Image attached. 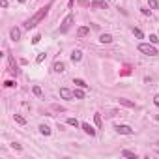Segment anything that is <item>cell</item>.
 Returning a JSON list of instances; mask_svg holds the SVG:
<instances>
[{"mask_svg": "<svg viewBox=\"0 0 159 159\" xmlns=\"http://www.w3.org/2000/svg\"><path fill=\"white\" fill-rule=\"evenodd\" d=\"M51 6H53V4H49V6L41 8L39 11H36V13L32 15V17L28 19V21H24V28H26V30H30V28H34L36 24H38L39 21H41V19H45V17H47V13H49V8H51Z\"/></svg>", "mask_w": 159, "mask_h": 159, "instance_id": "6da1fadb", "label": "cell"}, {"mask_svg": "<svg viewBox=\"0 0 159 159\" xmlns=\"http://www.w3.org/2000/svg\"><path fill=\"white\" fill-rule=\"evenodd\" d=\"M138 51H140L142 54H146V56H157V49L153 47V43H140L138 45Z\"/></svg>", "mask_w": 159, "mask_h": 159, "instance_id": "7a4b0ae2", "label": "cell"}, {"mask_svg": "<svg viewBox=\"0 0 159 159\" xmlns=\"http://www.w3.org/2000/svg\"><path fill=\"white\" fill-rule=\"evenodd\" d=\"M73 21H75V15H73V13H69L68 17H66L64 21H62V26H60V32H62V34H66V32L69 30V26L73 24Z\"/></svg>", "mask_w": 159, "mask_h": 159, "instance_id": "3957f363", "label": "cell"}, {"mask_svg": "<svg viewBox=\"0 0 159 159\" xmlns=\"http://www.w3.org/2000/svg\"><path fill=\"white\" fill-rule=\"evenodd\" d=\"M114 129H116V133H120V135H133V133H135V129H133V127L125 125V124H122V125H116Z\"/></svg>", "mask_w": 159, "mask_h": 159, "instance_id": "277c9868", "label": "cell"}, {"mask_svg": "<svg viewBox=\"0 0 159 159\" xmlns=\"http://www.w3.org/2000/svg\"><path fill=\"white\" fill-rule=\"evenodd\" d=\"M69 58H71V62H73V64H77V62H81V58H83V53H81L79 49H75V51H71Z\"/></svg>", "mask_w": 159, "mask_h": 159, "instance_id": "5b68a950", "label": "cell"}, {"mask_svg": "<svg viewBox=\"0 0 159 159\" xmlns=\"http://www.w3.org/2000/svg\"><path fill=\"white\" fill-rule=\"evenodd\" d=\"M9 38H11L13 41H19V39H21V30H19L17 26H13L11 30H9Z\"/></svg>", "mask_w": 159, "mask_h": 159, "instance_id": "8992f818", "label": "cell"}, {"mask_svg": "<svg viewBox=\"0 0 159 159\" xmlns=\"http://www.w3.org/2000/svg\"><path fill=\"white\" fill-rule=\"evenodd\" d=\"M90 8H92V9H96V8L107 9V8H109V4H107V2H103V0H94V2L90 4Z\"/></svg>", "mask_w": 159, "mask_h": 159, "instance_id": "52a82bcc", "label": "cell"}, {"mask_svg": "<svg viewBox=\"0 0 159 159\" xmlns=\"http://www.w3.org/2000/svg\"><path fill=\"white\" fill-rule=\"evenodd\" d=\"M60 97H62V99H73V92L71 90H68V88H60Z\"/></svg>", "mask_w": 159, "mask_h": 159, "instance_id": "ba28073f", "label": "cell"}, {"mask_svg": "<svg viewBox=\"0 0 159 159\" xmlns=\"http://www.w3.org/2000/svg\"><path fill=\"white\" fill-rule=\"evenodd\" d=\"M81 127L84 129L86 135H90V137H94V135H96V129H94V127H92L90 124H86V122H84V124H81Z\"/></svg>", "mask_w": 159, "mask_h": 159, "instance_id": "9c48e42d", "label": "cell"}, {"mask_svg": "<svg viewBox=\"0 0 159 159\" xmlns=\"http://www.w3.org/2000/svg\"><path fill=\"white\" fill-rule=\"evenodd\" d=\"M90 34V26H79L77 28V36L79 38H84V36H88Z\"/></svg>", "mask_w": 159, "mask_h": 159, "instance_id": "30bf717a", "label": "cell"}, {"mask_svg": "<svg viewBox=\"0 0 159 159\" xmlns=\"http://www.w3.org/2000/svg\"><path fill=\"white\" fill-rule=\"evenodd\" d=\"M53 71H54V73H64V71H66V64L64 62H56L53 66Z\"/></svg>", "mask_w": 159, "mask_h": 159, "instance_id": "8fae6325", "label": "cell"}, {"mask_svg": "<svg viewBox=\"0 0 159 159\" xmlns=\"http://www.w3.org/2000/svg\"><path fill=\"white\" fill-rule=\"evenodd\" d=\"M112 39H114V38H112L111 34H101V36H99V41H101V43H107V45L112 43Z\"/></svg>", "mask_w": 159, "mask_h": 159, "instance_id": "7c38bea8", "label": "cell"}, {"mask_svg": "<svg viewBox=\"0 0 159 159\" xmlns=\"http://www.w3.org/2000/svg\"><path fill=\"white\" fill-rule=\"evenodd\" d=\"M94 122H96L97 129H101V127H103V120H101V114H99V112H96V114H94Z\"/></svg>", "mask_w": 159, "mask_h": 159, "instance_id": "4fadbf2b", "label": "cell"}, {"mask_svg": "<svg viewBox=\"0 0 159 159\" xmlns=\"http://www.w3.org/2000/svg\"><path fill=\"white\" fill-rule=\"evenodd\" d=\"M83 90H84V88H79V86L73 90V96L77 97V99H84V92H83Z\"/></svg>", "mask_w": 159, "mask_h": 159, "instance_id": "5bb4252c", "label": "cell"}, {"mask_svg": "<svg viewBox=\"0 0 159 159\" xmlns=\"http://www.w3.org/2000/svg\"><path fill=\"white\" fill-rule=\"evenodd\" d=\"M120 105H124V107H129V109H135V103L129 99H125V97H120Z\"/></svg>", "mask_w": 159, "mask_h": 159, "instance_id": "9a60e30c", "label": "cell"}, {"mask_svg": "<svg viewBox=\"0 0 159 159\" xmlns=\"http://www.w3.org/2000/svg\"><path fill=\"white\" fill-rule=\"evenodd\" d=\"M39 133H41V135H45V137H49V135H51V127L45 125V124H41V125H39Z\"/></svg>", "mask_w": 159, "mask_h": 159, "instance_id": "2e32d148", "label": "cell"}, {"mask_svg": "<svg viewBox=\"0 0 159 159\" xmlns=\"http://www.w3.org/2000/svg\"><path fill=\"white\" fill-rule=\"evenodd\" d=\"M73 84L79 86V88H88V84H86L83 79H73Z\"/></svg>", "mask_w": 159, "mask_h": 159, "instance_id": "e0dca14e", "label": "cell"}, {"mask_svg": "<svg viewBox=\"0 0 159 159\" xmlns=\"http://www.w3.org/2000/svg\"><path fill=\"white\" fill-rule=\"evenodd\" d=\"M122 155H124V157H131V159H137V153H135V152H129V150H122Z\"/></svg>", "mask_w": 159, "mask_h": 159, "instance_id": "ac0fdd59", "label": "cell"}, {"mask_svg": "<svg viewBox=\"0 0 159 159\" xmlns=\"http://www.w3.org/2000/svg\"><path fill=\"white\" fill-rule=\"evenodd\" d=\"M13 118H15V122H17L19 125H24V124H26V118H23L21 114H15Z\"/></svg>", "mask_w": 159, "mask_h": 159, "instance_id": "d6986e66", "label": "cell"}, {"mask_svg": "<svg viewBox=\"0 0 159 159\" xmlns=\"http://www.w3.org/2000/svg\"><path fill=\"white\" fill-rule=\"evenodd\" d=\"M133 34H135V38H138V39L144 38V34H142V30H140V28H133Z\"/></svg>", "mask_w": 159, "mask_h": 159, "instance_id": "ffe728a7", "label": "cell"}, {"mask_svg": "<svg viewBox=\"0 0 159 159\" xmlns=\"http://www.w3.org/2000/svg\"><path fill=\"white\" fill-rule=\"evenodd\" d=\"M68 125H75V127H79L81 124H79V120H77V118H68Z\"/></svg>", "mask_w": 159, "mask_h": 159, "instance_id": "44dd1931", "label": "cell"}, {"mask_svg": "<svg viewBox=\"0 0 159 159\" xmlns=\"http://www.w3.org/2000/svg\"><path fill=\"white\" fill-rule=\"evenodd\" d=\"M45 58H47V53H39V54H38V58H36V62H38V64H41Z\"/></svg>", "mask_w": 159, "mask_h": 159, "instance_id": "7402d4cb", "label": "cell"}, {"mask_svg": "<svg viewBox=\"0 0 159 159\" xmlns=\"http://www.w3.org/2000/svg\"><path fill=\"white\" fill-rule=\"evenodd\" d=\"M148 6H150L152 9H157L159 8V2H157V0H148Z\"/></svg>", "mask_w": 159, "mask_h": 159, "instance_id": "603a6c76", "label": "cell"}, {"mask_svg": "<svg viewBox=\"0 0 159 159\" xmlns=\"http://www.w3.org/2000/svg\"><path fill=\"white\" fill-rule=\"evenodd\" d=\"M150 43H153V45H155V43H159V38H157L155 34H150Z\"/></svg>", "mask_w": 159, "mask_h": 159, "instance_id": "cb8c5ba5", "label": "cell"}, {"mask_svg": "<svg viewBox=\"0 0 159 159\" xmlns=\"http://www.w3.org/2000/svg\"><path fill=\"white\" fill-rule=\"evenodd\" d=\"M32 92H34V96H41V88H39V86H34V88H32Z\"/></svg>", "mask_w": 159, "mask_h": 159, "instance_id": "d4e9b609", "label": "cell"}, {"mask_svg": "<svg viewBox=\"0 0 159 159\" xmlns=\"http://www.w3.org/2000/svg\"><path fill=\"white\" fill-rule=\"evenodd\" d=\"M39 39H41V36H39V34H36L34 38H32V43H34V45H38V43H39Z\"/></svg>", "mask_w": 159, "mask_h": 159, "instance_id": "484cf974", "label": "cell"}, {"mask_svg": "<svg viewBox=\"0 0 159 159\" xmlns=\"http://www.w3.org/2000/svg\"><path fill=\"white\" fill-rule=\"evenodd\" d=\"M4 86H6V88H13L15 83H13V81H6V83H4Z\"/></svg>", "mask_w": 159, "mask_h": 159, "instance_id": "4316f807", "label": "cell"}, {"mask_svg": "<svg viewBox=\"0 0 159 159\" xmlns=\"http://www.w3.org/2000/svg\"><path fill=\"white\" fill-rule=\"evenodd\" d=\"M11 148H13V150H17V152H21V150H23V148H21V144H17V142H13V144H11Z\"/></svg>", "mask_w": 159, "mask_h": 159, "instance_id": "83f0119b", "label": "cell"}, {"mask_svg": "<svg viewBox=\"0 0 159 159\" xmlns=\"http://www.w3.org/2000/svg\"><path fill=\"white\" fill-rule=\"evenodd\" d=\"M153 103H155V107H159V94L153 96Z\"/></svg>", "mask_w": 159, "mask_h": 159, "instance_id": "f1b7e54d", "label": "cell"}, {"mask_svg": "<svg viewBox=\"0 0 159 159\" xmlns=\"http://www.w3.org/2000/svg\"><path fill=\"white\" fill-rule=\"evenodd\" d=\"M0 6H2V8H8V0H0Z\"/></svg>", "mask_w": 159, "mask_h": 159, "instance_id": "f546056e", "label": "cell"}, {"mask_svg": "<svg viewBox=\"0 0 159 159\" xmlns=\"http://www.w3.org/2000/svg\"><path fill=\"white\" fill-rule=\"evenodd\" d=\"M140 11L144 13V15H150V9H146V8H140Z\"/></svg>", "mask_w": 159, "mask_h": 159, "instance_id": "4dcf8cb0", "label": "cell"}, {"mask_svg": "<svg viewBox=\"0 0 159 159\" xmlns=\"http://www.w3.org/2000/svg\"><path fill=\"white\" fill-rule=\"evenodd\" d=\"M19 2H26V0H19Z\"/></svg>", "mask_w": 159, "mask_h": 159, "instance_id": "1f68e13d", "label": "cell"}, {"mask_svg": "<svg viewBox=\"0 0 159 159\" xmlns=\"http://www.w3.org/2000/svg\"><path fill=\"white\" fill-rule=\"evenodd\" d=\"M157 144H159V142H157Z\"/></svg>", "mask_w": 159, "mask_h": 159, "instance_id": "d6a6232c", "label": "cell"}, {"mask_svg": "<svg viewBox=\"0 0 159 159\" xmlns=\"http://www.w3.org/2000/svg\"><path fill=\"white\" fill-rule=\"evenodd\" d=\"M157 153H159V152H157Z\"/></svg>", "mask_w": 159, "mask_h": 159, "instance_id": "836d02e7", "label": "cell"}]
</instances>
